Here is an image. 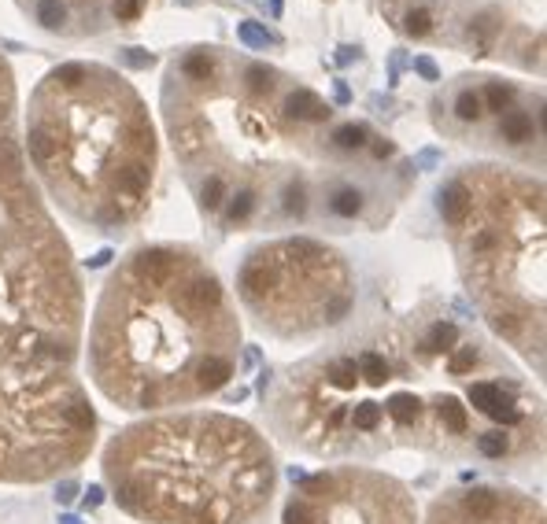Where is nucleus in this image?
I'll return each mask as SVG.
<instances>
[{
	"label": "nucleus",
	"mask_w": 547,
	"mask_h": 524,
	"mask_svg": "<svg viewBox=\"0 0 547 524\" xmlns=\"http://www.w3.org/2000/svg\"><path fill=\"white\" fill-rule=\"evenodd\" d=\"M411 487L374 465L336 462L300 477L285 495L281 524H418Z\"/></svg>",
	"instance_id": "nucleus-8"
},
{
	"label": "nucleus",
	"mask_w": 547,
	"mask_h": 524,
	"mask_svg": "<svg viewBox=\"0 0 547 524\" xmlns=\"http://www.w3.org/2000/svg\"><path fill=\"white\" fill-rule=\"evenodd\" d=\"M363 207H366V196H363V189H355V185L336 189L333 200H329V210H333L336 218H359Z\"/></svg>",
	"instance_id": "nucleus-12"
},
{
	"label": "nucleus",
	"mask_w": 547,
	"mask_h": 524,
	"mask_svg": "<svg viewBox=\"0 0 547 524\" xmlns=\"http://www.w3.org/2000/svg\"><path fill=\"white\" fill-rule=\"evenodd\" d=\"M240 321L222 281L170 244L141 248L111 277L89 321L86 366L126 414H163L218 395L237 376Z\"/></svg>",
	"instance_id": "nucleus-2"
},
{
	"label": "nucleus",
	"mask_w": 547,
	"mask_h": 524,
	"mask_svg": "<svg viewBox=\"0 0 547 524\" xmlns=\"http://www.w3.org/2000/svg\"><path fill=\"white\" fill-rule=\"evenodd\" d=\"M351 100V89L344 85V81H336V104H348Z\"/></svg>",
	"instance_id": "nucleus-28"
},
{
	"label": "nucleus",
	"mask_w": 547,
	"mask_h": 524,
	"mask_svg": "<svg viewBox=\"0 0 547 524\" xmlns=\"http://www.w3.org/2000/svg\"><path fill=\"white\" fill-rule=\"evenodd\" d=\"M370 152H374V159H389V155H396V144L384 141V137H377L374 144H370Z\"/></svg>",
	"instance_id": "nucleus-26"
},
{
	"label": "nucleus",
	"mask_w": 547,
	"mask_h": 524,
	"mask_svg": "<svg viewBox=\"0 0 547 524\" xmlns=\"http://www.w3.org/2000/svg\"><path fill=\"white\" fill-rule=\"evenodd\" d=\"M281 210L288 218H303V215H307V185L293 177V181L281 189Z\"/></svg>",
	"instance_id": "nucleus-15"
},
{
	"label": "nucleus",
	"mask_w": 547,
	"mask_h": 524,
	"mask_svg": "<svg viewBox=\"0 0 547 524\" xmlns=\"http://www.w3.org/2000/svg\"><path fill=\"white\" fill-rule=\"evenodd\" d=\"M96 443V410L74 366L0 369V484H45Z\"/></svg>",
	"instance_id": "nucleus-6"
},
{
	"label": "nucleus",
	"mask_w": 547,
	"mask_h": 524,
	"mask_svg": "<svg viewBox=\"0 0 547 524\" xmlns=\"http://www.w3.org/2000/svg\"><path fill=\"white\" fill-rule=\"evenodd\" d=\"M237 296L263 333L307 340L336 329L355 306L344 258L307 237L255 248L237 270Z\"/></svg>",
	"instance_id": "nucleus-7"
},
{
	"label": "nucleus",
	"mask_w": 547,
	"mask_h": 524,
	"mask_svg": "<svg viewBox=\"0 0 547 524\" xmlns=\"http://www.w3.org/2000/svg\"><path fill=\"white\" fill-rule=\"evenodd\" d=\"M414 71L422 74L425 81H440V71H437V63H433L429 56H418V59H414Z\"/></svg>",
	"instance_id": "nucleus-25"
},
{
	"label": "nucleus",
	"mask_w": 547,
	"mask_h": 524,
	"mask_svg": "<svg viewBox=\"0 0 547 524\" xmlns=\"http://www.w3.org/2000/svg\"><path fill=\"white\" fill-rule=\"evenodd\" d=\"M182 4H196V0H182Z\"/></svg>",
	"instance_id": "nucleus-31"
},
{
	"label": "nucleus",
	"mask_w": 547,
	"mask_h": 524,
	"mask_svg": "<svg viewBox=\"0 0 547 524\" xmlns=\"http://www.w3.org/2000/svg\"><path fill=\"white\" fill-rule=\"evenodd\" d=\"M237 37L245 41L248 48H266V44H278V37H274L263 23H255V19H245V23H240V26H237Z\"/></svg>",
	"instance_id": "nucleus-18"
},
{
	"label": "nucleus",
	"mask_w": 547,
	"mask_h": 524,
	"mask_svg": "<svg viewBox=\"0 0 547 524\" xmlns=\"http://www.w3.org/2000/svg\"><path fill=\"white\" fill-rule=\"evenodd\" d=\"M285 114H288V119H296V122H326L333 111H329V104L322 100L318 93L296 89V93L285 96Z\"/></svg>",
	"instance_id": "nucleus-10"
},
{
	"label": "nucleus",
	"mask_w": 547,
	"mask_h": 524,
	"mask_svg": "<svg viewBox=\"0 0 547 524\" xmlns=\"http://www.w3.org/2000/svg\"><path fill=\"white\" fill-rule=\"evenodd\" d=\"M533 114H525V111H507V114H500V137L507 141V144H529L533 141Z\"/></svg>",
	"instance_id": "nucleus-11"
},
{
	"label": "nucleus",
	"mask_w": 547,
	"mask_h": 524,
	"mask_svg": "<svg viewBox=\"0 0 547 524\" xmlns=\"http://www.w3.org/2000/svg\"><path fill=\"white\" fill-rule=\"evenodd\" d=\"M366 141H374V137H370V126H366V122H344V126L333 129V144H336L341 152L366 148Z\"/></svg>",
	"instance_id": "nucleus-13"
},
{
	"label": "nucleus",
	"mask_w": 547,
	"mask_h": 524,
	"mask_svg": "<svg viewBox=\"0 0 547 524\" xmlns=\"http://www.w3.org/2000/svg\"><path fill=\"white\" fill-rule=\"evenodd\" d=\"M474 34L481 37V48H485V44H488V37L495 34V11L477 15V19H474Z\"/></svg>",
	"instance_id": "nucleus-22"
},
{
	"label": "nucleus",
	"mask_w": 547,
	"mask_h": 524,
	"mask_svg": "<svg viewBox=\"0 0 547 524\" xmlns=\"http://www.w3.org/2000/svg\"><path fill=\"white\" fill-rule=\"evenodd\" d=\"M111 502L141 524H259L278 495V454L226 410L144 414L100 454Z\"/></svg>",
	"instance_id": "nucleus-3"
},
{
	"label": "nucleus",
	"mask_w": 547,
	"mask_h": 524,
	"mask_svg": "<svg viewBox=\"0 0 547 524\" xmlns=\"http://www.w3.org/2000/svg\"><path fill=\"white\" fill-rule=\"evenodd\" d=\"M274 81H278V71H270L266 63H248V67H245V89L252 96H270Z\"/></svg>",
	"instance_id": "nucleus-14"
},
{
	"label": "nucleus",
	"mask_w": 547,
	"mask_h": 524,
	"mask_svg": "<svg viewBox=\"0 0 547 524\" xmlns=\"http://www.w3.org/2000/svg\"><path fill=\"white\" fill-rule=\"evenodd\" d=\"M30 162L52 196L93 229H122L152 192L155 133L141 100L111 78L63 89L48 81L26 126Z\"/></svg>",
	"instance_id": "nucleus-4"
},
{
	"label": "nucleus",
	"mask_w": 547,
	"mask_h": 524,
	"mask_svg": "<svg viewBox=\"0 0 547 524\" xmlns=\"http://www.w3.org/2000/svg\"><path fill=\"white\" fill-rule=\"evenodd\" d=\"M389 104H392L389 96H370V107H377V111H381V107H389Z\"/></svg>",
	"instance_id": "nucleus-29"
},
{
	"label": "nucleus",
	"mask_w": 547,
	"mask_h": 524,
	"mask_svg": "<svg viewBox=\"0 0 547 524\" xmlns=\"http://www.w3.org/2000/svg\"><path fill=\"white\" fill-rule=\"evenodd\" d=\"M481 107H488L495 114H507L514 107V85H500V81H488L485 93H481Z\"/></svg>",
	"instance_id": "nucleus-16"
},
{
	"label": "nucleus",
	"mask_w": 547,
	"mask_h": 524,
	"mask_svg": "<svg viewBox=\"0 0 547 524\" xmlns=\"http://www.w3.org/2000/svg\"><path fill=\"white\" fill-rule=\"evenodd\" d=\"M115 19H137L141 15V0H115Z\"/></svg>",
	"instance_id": "nucleus-24"
},
{
	"label": "nucleus",
	"mask_w": 547,
	"mask_h": 524,
	"mask_svg": "<svg viewBox=\"0 0 547 524\" xmlns=\"http://www.w3.org/2000/svg\"><path fill=\"white\" fill-rule=\"evenodd\" d=\"M281 8H285V0H270V15H274V19L281 15Z\"/></svg>",
	"instance_id": "nucleus-30"
},
{
	"label": "nucleus",
	"mask_w": 547,
	"mask_h": 524,
	"mask_svg": "<svg viewBox=\"0 0 547 524\" xmlns=\"http://www.w3.org/2000/svg\"><path fill=\"white\" fill-rule=\"evenodd\" d=\"M182 74L192 78V81H207V78L215 74V59L207 56V52H189L182 59Z\"/></svg>",
	"instance_id": "nucleus-19"
},
{
	"label": "nucleus",
	"mask_w": 547,
	"mask_h": 524,
	"mask_svg": "<svg viewBox=\"0 0 547 524\" xmlns=\"http://www.w3.org/2000/svg\"><path fill=\"white\" fill-rule=\"evenodd\" d=\"M404 30L411 37H425L429 30H433V15L425 11V8H411L407 15H404Z\"/></svg>",
	"instance_id": "nucleus-21"
},
{
	"label": "nucleus",
	"mask_w": 547,
	"mask_h": 524,
	"mask_svg": "<svg viewBox=\"0 0 547 524\" xmlns=\"http://www.w3.org/2000/svg\"><path fill=\"white\" fill-rule=\"evenodd\" d=\"M288 447L366 465L389 451L481 454L510 462L543 443V406L522 373L437 318L411 343L322 351L278 376L263 399Z\"/></svg>",
	"instance_id": "nucleus-1"
},
{
	"label": "nucleus",
	"mask_w": 547,
	"mask_h": 524,
	"mask_svg": "<svg viewBox=\"0 0 547 524\" xmlns=\"http://www.w3.org/2000/svg\"><path fill=\"white\" fill-rule=\"evenodd\" d=\"M34 15L45 30H63L67 26V4L63 0H34Z\"/></svg>",
	"instance_id": "nucleus-17"
},
{
	"label": "nucleus",
	"mask_w": 547,
	"mask_h": 524,
	"mask_svg": "<svg viewBox=\"0 0 547 524\" xmlns=\"http://www.w3.org/2000/svg\"><path fill=\"white\" fill-rule=\"evenodd\" d=\"M122 59L130 63L134 71H144V67H152V63H155V56H152V52H144V48H126Z\"/></svg>",
	"instance_id": "nucleus-23"
},
{
	"label": "nucleus",
	"mask_w": 547,
	"mask_h": 524,
	"mask_svg": "<svg viewBox=\"0 0 547 524\" xmlns=\"http://www.w3.org/2000/svg\"><path fill=\"white\" fill-rule=\"evenodd\" d=\"M359 59V44H341L336 48V63H341V67H348V63H355Z\"/></svg>",
	"instance_id": "nucleus-27"
},
{
	"label": "nucleus",
	"mask_w": 547,
	"mask_h": 524,
	"mask_svg": "<svg viewBox=\"0 0 547 524\" xmlns=\"http://www.w3.org/2000/svg\"><path fill=\"white\" fill-rule=\"evenodd\" d=\"M418 524H543V506L510 484H470L440 491Z\"/></svg>",
	"instance_id": "nucleus-9"
},
{
	"label": "nucleus",
	"mask_w": 547,
	"mask_h": 524,
	"mask_svg": "<svg viewBox=\"0 0 547 524\" xmlns=\"http://www.w3.org/2000/svg\"><path fill=\"white\" fill-rule=\"evenodd\" d=\"M462 181L455 229L462 277L485 325L543 376V189L507 170Z\"/></svg>",
	"instance_id": "nucleus-5"
},
{
	"label": "nucleus",
	"mask_w": 547,
	"mask_h": 524,
	"mask_svg": "<svg viewBox=\"0 0 547 524\" xmlns=\"http://www.w3.org/2000/svg\"><path fill=\"white\" fill-rule=\"evenodd\" d=\"M455 114H459L462 122H477L481 114H485V107H481V93L462 89V93L455 96Z\"/></svg>",
	"instance_id": "nucleus-20"
}]
</instances>
